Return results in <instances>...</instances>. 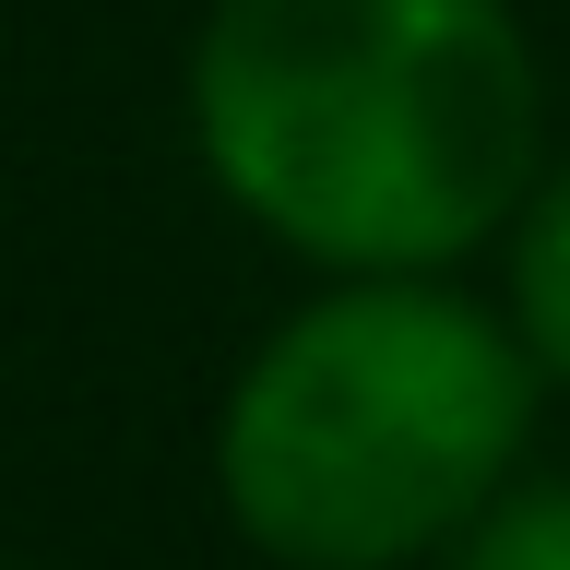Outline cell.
<instances>
[{
  "label": "cell",
  "mask_w": 570,
  "mask_h": 570,
  "mask_svg": "<svg viewBox=\"0 0 570 570\" xmlns=\"http://www.w3.org/2000/svg\"><path fill=\"white\" fill-rule=\"evenodd\" d=\"M190 155L321 274H452L547 178V60L511 0H214Z\"/></svg>",
  "instance_id": "1"
},
{
  "label": "cell",
  "mask_w": 570,
  "mask_h": 570,
  "mask_svg": "<svg viewBox=\"0 0 570 570\" xmlns=\"http://www.w3.org/2000/svg\"><path fill=\"white\" fill-rule=\"evenodd\" d=\"M547 368L511 309L440 274H333L249 345L214 416V499L274 570H416L534 452Z\"/></svg>",
  "instance_id": "2"
},
{
  "label": "cell",
  "mask_w": 570,
  "mask_h": 570,
  "mask_svg": "<svg viewBox=\"0 0 570 570\" xmlns=\"http://www.w3.org/2000/svg\"><path fill=\"white\" fill-rule=\"evenodd\" d=\"M511 333H523V356L547 368V392H570V155L523 190V214H511Z\"/></svg>",
  "instance_id": "3"
},
{
  "label": "cell",
  "mask_w": 570,
  "mask_h": 570,
  "mask_svg": "<svg viewBox=\"0 0 570 570\" xmlns=\"http://www.w3.org/2000/svg\"><path fill=\"white\" fill-rule=\"evenodd\" d=\"M452 570H570V475H511L452 534Z\"/></svg>",
  "instance_id": "4"
}]
</instances>
